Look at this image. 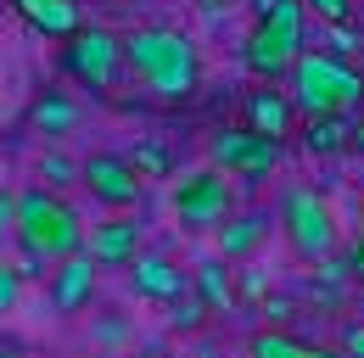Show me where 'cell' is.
<instances>
[{"label":"cell","instance_id":"obj_3","mask_svg":"<svg viewBox=\"0 0 364 358\" xmlns=\"http://www.w3.org/2000/svg\"><path fill=\"white\" fill-rule=\"evenodd\" d=\"M364 95V79L342 62V56H325V50H303L297 67H291V101L303 118H325V112H353Z\"/></svg>","mask_w":364,"mask_h":358},{"label":"cell","instance_id":"obj_28","mask_svg":"<svg viewBox=\"0 0 364 358\" xmlns=\"http://www.w3.org/2000/svg\"><path fill=\"white\" fill-rule=\"evenodd\" d=\"M269 319H274V325H280V319H291V303H286V297H269Z\"/></svg>","mask_w":364,"mask_h":358},{"label":"cell","instance_id":"obj_20","mask_svg":"<svg viewBox=\"0 0 364 358\" xmlns=\"http://www.w3.org/2000/svg\"><path fill=\"white\" fill-rule=\"evenodd\" d=\"M196 291L208 297V308H230V297H235L219 264H196Z\"/></svg>","mask_w":364,"mask_h":358},{"label":"cell","instance_id":"obj_12","mask_svg":"<svg viewBox=\"0 0 364 358\" xmlns=\"http://www.w3.org/2000/svg\"><path fill=\"white\" fill-rule=\"evenodd\" d=\"M291 118H297V101H291V95L252 90V101H247V129L269 134V140H286V134H291Z\"/></svg>","mask_w":364,"mask_h":358},{"label":"cell","instance_id":"obj_17","mask_svg":"<svg viewBox=\"0 0 364 358\" xmlns=\"http://www.w3.org/2000/svg\"><path fill=\"white\" fill-rule=\"evenodd\" d=\"M264 235H269V213H241V219H230L225 229H219V252H225V258H247Z\"/></svg>","mask_w":364,"mask_h":358},{"label":"cell","instance_id":"obj_1","mask_svg":"<svg viewBox=\"0 0 364 358\" xmlns=\"http://www.w3.org/2000/svg\"><path fill=\"white\" fill-rule=\"evenodd\" d=\"M17 246H23V274H40V268L85 252V224L50 190H23L17 196Z\"/></svg>","mask_w":364,"mask_h":358},{"label":"cell","instance_id":"obj_10","mask_svg":"<svg viewBox=\"0 0 364 358\" xmlns=\"http://www.w3.org/2000/svg\"><path fill=\"white\" fill-rule=\"evenodd\" d=\"M95 258L90 252H73V258H62V264L50 268V308L56 313H79L85 303L95 297Z\"/></svg>","mask_w":364,"mask_h":358},{"label":"cell","instance_id":"obj_21","mask_svg":"<svg viewBox=\"0 0 364 358\" xmlns=\"http://www.w3.org/2000/svg\"><path fill=\"white\" fill-rule=\"evenodd\" d=\"M40 179H50V190L56 185H73V179H85V163H68L62 151H46L40 157Z\"/></svg>","mask_w":364,"mask_h":358},{"label":"cell","instance_id":"obj_33","mask_svg":"<svg viewBox=\"0 0 364 358\" xmlns=\"http://www.w3.org/2000/svg\"><path fill=\"white\" fill-rule=\"evenodd\" d=\"M196 358H219V353H213V347H202V353H196Z\"/></svg>","mask_w":364,"mask_h":358},{"label":"cell","instance_id":"obj_4","mask_svg":"<svg viewBox=\"0 0 364 358\" xmlns=\"http://www.w3.org/2000/svg\"><path fill=\"white\" fill-rule=\"evenodd\" d=\"M303 56V0H258V28L247 34V67L258 79L291 73Z\"/></svg>","mask_w":364,"mask_h":358},{"label":"cell","instance_id":"obj_27","mask_svg":"<svg viewBox=\"0 0 364 358\" xmlns=\"http://www.w3.org/2000/svg\"><path fill=\"white\" fill-rule=\"evenodd\" d=\"M342 353L364 358V325H348V330H342Z\"/></svg>","mask_w":364,"mask_h":358},{"label":"cell","instance_id":"obj_14","mask_svg":"<svg viewBox=\"0 0 364 358\" xmlns=\"http://www.w3.org/2000/svg\"><path fill=\"white\" fill-rule=\"evenodd\" d=\"M85 252H90L101 268H124V264H135V258H140V229H135V224H101Z\"/></svg>","mask_w":364,"mask_h":358},{"label":"cell","instance_id":"obj_5","mask_svg":"<svg viewBox=\"0 0 364 358\" xmlns=\"http://www.w3.org/2000/svg\"><path fill=\"white\" fill-rule=\"evenodd\" d=\"M280 229H286V246H291L303 264H325L331 246H336L331 202L319 196L314 185H286V196H280Z\"/></svg>","mask_w":364,"mask_h":358},{"label":"cell","instance_id":"obj_13","mask_svg":"<svg viewBox=\"0 0 364 358\" xmlns=\"http://www.w3.org/2000/svg\"><path fill=\"white\" fill-rule=\"evenodd\" d=\"M17 11H23L40 34H50V40H73V34L85 28L79 0H17Z\"/></svg>","mask_w":364,"mask_h":358},{"label":"cell","instance_id":"obj_15","mask_svg":"<svg viewBox=\"0 0 364 358\" xmlns=\"http://www.w3.org/2000/svg\"><path fill=\"white\" fill-rule=\"evenodd\" d=\"M353 134H359V118H353V112H325V118H309L303 146H309L314 157H336V151L353 146Z\"/></svg>","mask_w":364,"mask_h":358},{"label":"cell","instance_id":"obj_30","mask_svg":"<svg viewBox=\"0 0 364 358\" xmlns=\"http://www.w3.org/2000/svg\"><path fill=\"white\" fill-rule=\"evenodd\" d=\"M314 358H348V353H331V347H314Z\"/></svg>","mask_w":364,"mask_h":358},{"label":"cell","instance_id":"obj_6","mask_svg":"<svg viewBox=\"0 0 364 358\" xmlns=\"http://www.w3.org/2000/svg\"><path fill=\"white\" fill-rule=\"evenodd\" d=\"M213 168H225L230 179L258 185V179H269L280 168V140H269L258 129H219L213 134Z\"/></svg>","mask_w":364,"mask_h":358},{"label":"cell","instance_id":"obj_7","mask_svg":"<svg viewBox=\"0 0 364 358\" xmlns=\"http://www.w3.org/2000/svg\"><path fill=\"white\" fill-rule=\"evenodd\" d=\"M124 67V40L107 34V28H79L73 45H68V73L79 79L85 90H112Z\"/></svg>","mask_w":364,"mask_h":358},{"label":"cell","instance_id":"obj_26","mask_svg":"<svg viewBox=\"0 0 364 358\" xmlns=\"http://www.w3.org/2000/svg\"><path fill=\"white\" fill-rule=\"evenodd\" d=\"M353 50V28L348 23H331V56H348Z\"/></svg>","mask_w":364,"mask_h":358},{"label":"cell","instance_id":"obj_25","mask_svg":"<svg viewBox=\"0 0 364 358\" xmlns=\"http://www.w3.org/2000/svg\"><path fill=\"white\" fill-rule=\"evenodd\" d=\"M6 235H17V196L11 190H0V241Z\"/></svg>","mask_w":364,"mask_h":358},{"label":"cell","instance_id":"obj_22","mask_svg":"<svg viewBox=\"0 0 364 358\" xmlns=\"http://www.w3.org/2000/svg\"><path fill=\"white\" fill-rule=\"evenodd\" d=\"M129 163H135L140 179H163V174H168V151H163V146H140Z\"/></svg>","mask_w":364,"mask_h":358},{"label":"cell","instance_id":"obj_35","mask_svg":"<svg viewBox=\"0 0 364 358\" xmlns=\"http://www.w3.org/2000/svg\"><path fill=\"white\" fill-rule=\"evenodd\" d=\"M359 107H364V95H359Z\"/></svg>","mask_w":364,"mask_h":358},{"label":"cell","instance_id":"obj_29","mask_svg":"<svg viewBox=\"0 0 364 358\" xmlns=\"http://www.w3.org/2000/svg\"><path fill=\"white\" fill-rule=\"evenodd\" d=\"M353 274L364 280V241H359V252H353Z\"/></svg>","mask_w":364,"mask_h":358},{"label":"cell","instance_id":"obj_31","mask_svg":"<svg viewBox=\"0 0 364 358\" xmlns=\"http://www.w3.org/2000/svg\"><path fill=\"white\" fill-rule=\"evenodd\" d=\"M196 6H202V11H219V6H225V0H196Z\"/></svg>","mask_w":364,"mask_h":358},{"label":"cell","instance_id":"obj_11","mask_svg":"<svg viewBox=\"0 0 364 358\" xmlns=\"http://www.w3.org/2000/svg\"><path fill=\"white\" fill-rule=\"evenodd\" d=\"M129 274H135V291H140V297H157V303H174V297H185V291H191L185 268H174L163 252L135 258V264H129Z\"/></svg>","mask_w":364,"mask_h":358},{"label":"cell","instance_id":"obj_34","mask_svg":"<svg viewBox=\"0 0 364 358\" xmlns=\"http://www.w3.org/2000/svg\"><path fill=\"white\" fill-rule=\"evenodd\" d=\"M0 358H17V353H0Z\"/></svg>","mask_w":364,"mask_h":358},{"label":"cell","instance_id":"obj_23","mask_svg":"<svg viewBox=\"0 0 364 358\" xmlns=\"http://www.w3.org/2000/svg\"><path fill=\"white\" fill-rule=\"evenodd\" d=\"M17 297H23V268L0 264V313H11V308H17Z\"/></svg>","mask_w":364,"mask_h":358},{"label":"cell","instance_id":"obj_24","mask_svg":"<svg viewBox=\"0 0 364 358\" xmlns=\"http://www.w3.org/2000/svg\"><path fill=\"white\" fill-rule=\"evenodd\" d=\"M319 23H348V0H303Z\"/></svg>","mask_w":364,"mask_h":358},{"label":"cell","instance_id":"obj_19","mask_svg":"<svg viewBox=\"0 0 364 358\" xmlns=\"http://www.w3.org/2000/svg\"><path fill=\"white\" fill-rule=\"evenodd\" d=\"M202 319H208V297H202L196 286L168 303V325H174V330H202Z\"/></svg>","mask_w":364,"mask_h":358},{"label":"cell","instance_id":"obj_2","mask_svg":"<svg viewBox=\"0 0 364 358\" xmlns=\"http://www.w3.org/2000/svg\"><path fill=\"white\" fill-rule=\"evenodd\" d=\"M124 62H129L140 79H146V90H157L163 101L196 95V79H202L196 45H191V34H180V28H135V34L124 40Z\"/></svg>","mask_w":364,"mask_h":358},{"label":"cell","instance_id":"obj_32","mask_svg":"<svg viewBox=\"0 0 364 358\" xmlns=\"http://www.w3.org/2000/svg\"><path fill=\"white\" fill-rule=\"evenodd\" d=\"M353 146H359V151H364V118H359V134H353Z\"/></svg>","mask_w":364,"mask_h":358},{"label":"cell","instance_id":"obj_18","mask_svg":"<svg viewBox=\"0 0 364 358\" xmlns=\"http://www.w3.org/2000/svg\"><path fill=\"white\" fill-rule=\"evenodd\" d=\"M252 358H314V347L286 336V330H258L252 336Z\"/></svg>","mask_w":364,"mask_h":358},{"label":"cell","instance_id":"obj_9","mask_svg":"<svg viewBox=\"0 0 364 358\" xmlns=\"http://www.w3.org/2000/svg\"><path fill=\"white\" fill-rule=\"evenodd\" d=\"M85 185H90L95 202H107V207H135L140 190H146V179L135 174V163L129 157H112V151H95V157H85Z\"/></svg>","mask_w":364,"mask_h":358},{"label":"cell","instance_id":"obj_16","mask_svg":"<svg viewBox=\"0 0 364 358\" xmlns=\"http://www.w3.org/2000/svg\"><path fill=\"white\" fill-rule=\"evenodd\" d=\"M28 124H34L40 134H73L79 129V101L62 95V90H46V95L28 107Z\"/></svg>","mask_w":364,"mask_h":358},{"label":"cell","instance_id":"obj_8","mask_svg":"<svg viewBox=\"0 0 364 358\" xmlns=\"http://www.w3.org/2000/svg\"><path fill=\"white\" fill-rule=\"evenodd\" d=\"M174 213H180L185 229H213V224H225L230 219V179H225V168H202V174L180 179Z\"/></svg>","mask_w":364,"mask_h":358}]
</instances>
